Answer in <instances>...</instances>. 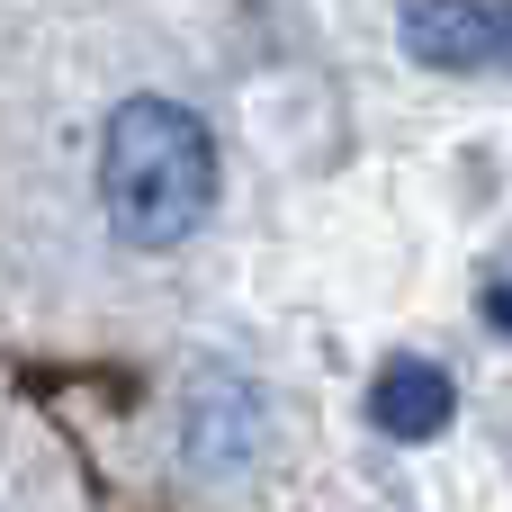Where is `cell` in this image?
I'll use <instances>...</instances> for the list:
<instances>
[{
	"label": "cell",
	"instance_id": "cell-5",
	"mask_svg": "<svg viewBox=\"0 0 512 512\" xmlns=\"http://www.w3.org/2000/svg\"><path fill=\"white\" fill-rule=\"evenodd\" d=\"M486 324H495V333H512V279H495V288H486Z\"/></svg>",
	"mask_w": 512,
	"mask_h": 512
},
{
	"label": "cell",
	"instance_id": "cell-4",
	"mask_svg": "<svg viewBox=\"0 0 512 512\" xmlns=\"http://www.w3.org/2000/svg\"><path fill=\"white\" fill-rule=\"evenodd\" d=\"M369 414H378V432H387V441H432V432H450V414H459V387H450V369H441V360H423V351H396V360L378 369V396H369Z\"/></svg>",
	"mask_w": 512,
	"mask_h": 512
},
{
	"label": "cell",
	"instance_id": "cell-2",
	"mask_svg": "<svg viewBox=\"0 0 512 512\" xmlns=\"http://www.w3.org/2000/svg\"><path fill=\"white\" fill-rule=\"evenodd\" d=\"M405 54L432 72H512V0H414Z\"/></svg>",
	"mask_w": 512,
	"mask_h": 512
},
{
	"label": "cell",
	"instance_id": "cell-3",
	"mask_svg": "<svg viewBox=\"0 0 512 512\" xmlns=\"http://www.w3.org/2000/svg\"><path fill=\"white\" fill-rule=\"evenodd\" d=\"M180 441H189V468H198V477H243V468L261 459V396H252L243 378L207 369L198 396H189Z\"/></svg>",
	"mask_w": 512,
	"mask_h": 512
},
{
	"label": "cell",
	"instance_id": "cell-1",
	"mask_svg": "<svg viewBox=\"0 0 512 512\" xmlns=\"http://www.w3.org/2000/svg\"><path fill=\"white\" fill-rule=\"evenodd\" d=\"M99 207L117 225V243L135 252H171L207 225L216 207V135L189 99L135 90L117 99V117L99 126Z\"/></svg>",
	"mask_w": 512,
	"mask_h": 512
}]
</instances>
